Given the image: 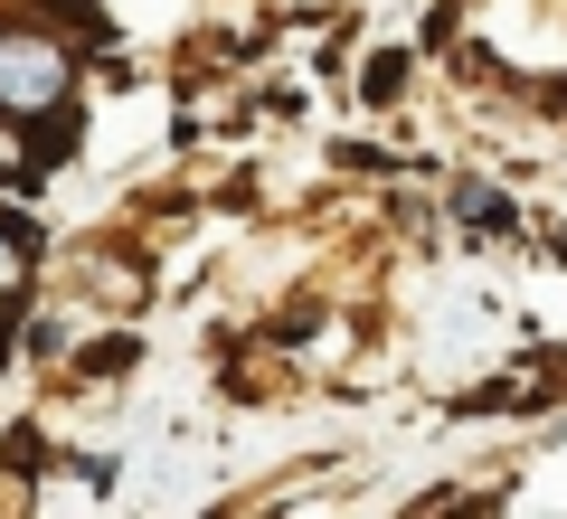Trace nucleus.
Wrapping results in <instances>:
<instances>
[{"mask_svg":"<svg viewBox=\"0 0 567 519\" xmlns=\"http://www.w3.org/2000/svg\"><path fill=\"white\" fill-rule=\"evenodd\" d=\"M66 104V58L39 39V29H10L0 39V114H58Z\"/></svg>","mask_w":567,"mask_h":519,"instance_id":"1","label":"nucleus"},{"mask_svg":"<svg viewBox=\"0 0 567 519\" xmlns=\"http://www.w3.org/2000/svg\"><path fill=\"white\" fill-rule=\"evenodd\" d=\"M10 274H29V237H10V227H0V283Z\"/></svg>","mask_w":567,"mask_h":519,"instance_id":"2","label":"nucleus"}]
</instances>
